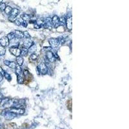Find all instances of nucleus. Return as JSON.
Returning a JSON list of instances; mask_svg holds the SVG:
<instances>
[{
    "instance_id": "nucleus-1",
    "label": "nucleus",
    "mask_w": 129,
    "mask_h": 129,
    "mask_svg": "<svg viewBox=\"0 0 129 129\" xmlns=\"http://www.w3.org/2000/svg\"><path fill=\"white\" fill-rule=\"evenodd\" d=\"M4 52H5V50H4V49H3V47H1V46H0V55H3V54H4Z\"/></svg>"
},
{
    "instance_id": "nucleus-4",
    "label": "nucleus",
    "mask_w": 129,
    "mask_h": 129,
    "mask_svg": "<svg viewBox=\"0 0 129 129\" xmlns=\"http://www.w3.org/2000/svg\"><path fill=\"white\" fill-rule=\"evenodd\" d=\"M1 77H0V81H1Z\"/></svg>"
},
{
    "instance_id": "nucleus-3",
    "label": "nucleus",
    "mask_w": 129,
    "mask_h": 129,
    "mask_svg": "<svg viewBox=\"0 0 129 129\" xmlns=\"http://www.w3.org/2000/svg\"><path fill=\"white\" fill-rule=\"evenodd\" d=\"M5 8V5L4 3H1V4L0 5V8H1V10H3Z\"/></svg>"
},
{
    "instance_id": "nucleus-2",
    "label": "nucleus",
    "mask_w": 129,
    "mask_h": 129,
    "mask_svg": "<svg viewBox=\"0 0 129 129\" xmlns=\"http://www.w3.org/2000/svg\"><path fill=\"white\" fill-rule=\"evenodd\" d=\"M10 10H11V8H10V7H7L5 8V12H6L7 14H8L10 12Z\"/></svg>"
}]
</instances>
